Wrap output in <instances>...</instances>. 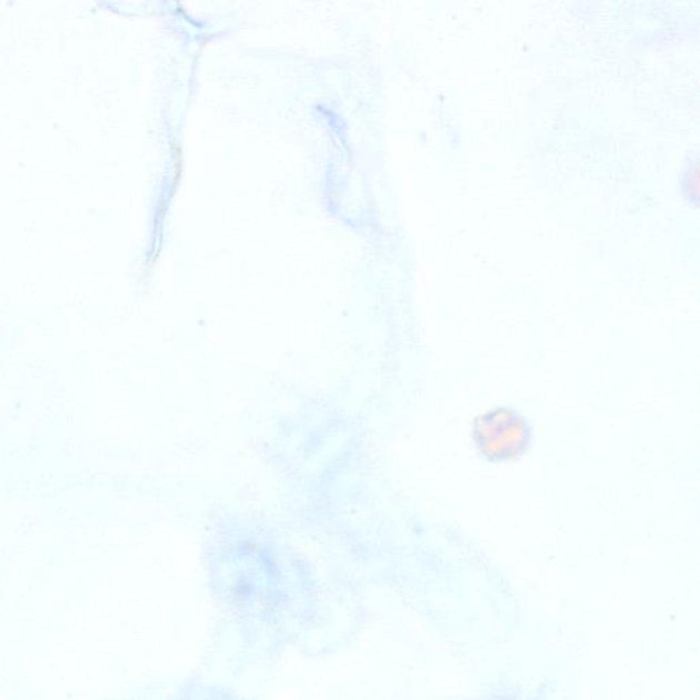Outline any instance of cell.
<instances>
[{
	"mask_svg": "<svg viewBox=\"0 0 700 700\" xmlns=\"http://www.w3.org/2000/svg\"><path fill=\"white\" fill-rule=\"evenodd\" d=\"M472 441L486 460L512 461L530 449L532 427L518 409L494 407L473 419Z\"/></svg>",
	"mask_w": 700,
	"mask_h": 700,
	"instance_id": "cell-1",
	"label": "cell"
}]
</instances>
